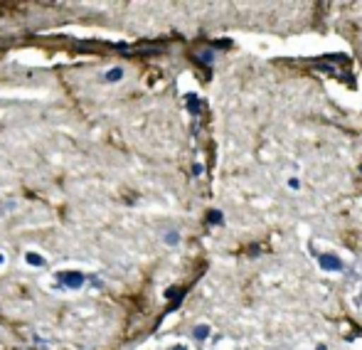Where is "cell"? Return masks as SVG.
Returning <instances> with one entry per match:
<instances>
[{
	"label": "cell",
	"instance_id": "cell-1",
	"mask_svg": "<svg viewBox=\"0 0 362 350\" xmlns=\"http://www.w3.org/2000/svg\"><path fill=\"white\" fill-rule=\"evenodd\" d=\"M59 281L67 284L69 288H79L81 284H84V274H79V272H62V274H59Z\"/></svg>",
	"mask_w": 362,
	"mask_h": 350
},
{
	"label": "cell",
	"instance_id": "cell-2",
	"mask_svg": "<svg viewBox=\"0 0 362 350\" xmlns=\"http://www.w3.org/2000/svg\"><path fill=\"white\" fill-rule=\"evenodd\" d=\"M106 79H121V69H111V74H106Z\"/></svg>",
	"mask_w": 362,
	"mask_h": 350
},
{
	"label": "cell",
	"instance_id": "cell-3",
	"mask_svg": "<svg viewBox=\"0 0 362 350\" xmlns=\"http://www.w3.org/2000/svg\"><path fill=\"white\" fill-rule=\"evenodd\" d=\"M37 350H47V348H45V346H40V348H37Z\"/></svg>",
	"mask_w": 362,
	"mask_h": 350
}]
</instances>
